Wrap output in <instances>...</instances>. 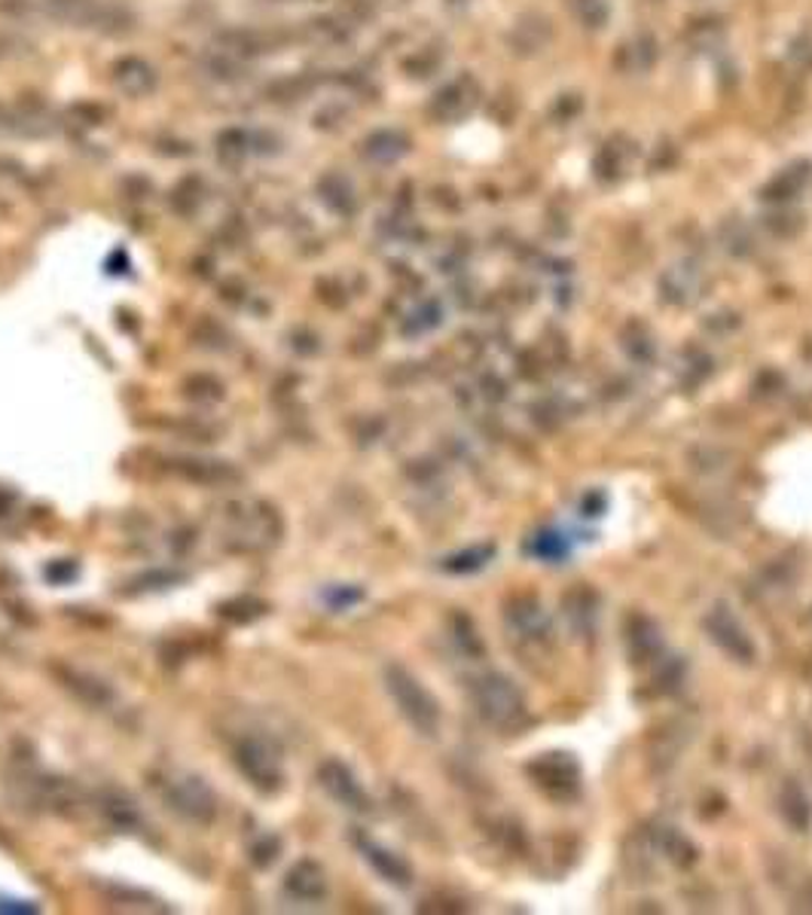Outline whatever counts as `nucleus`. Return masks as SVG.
Returning a JSON list of instances; mask_svg holds the SVG:
<instances>
[{"label": "nucleus", "mask_w": 812, "mask_h": 915, "mask_svg": "<svg viewBox=\"0 0 812 915\" xmlns=\"http://www.w3.org/2000/svg\"><path fill=\"white\" fill-rule=\"evenodd\" d=\"M385 687L392 693L394 705L404 714L409 726L421 735H437L440 730V705L437 699L419 680L413 678L404 666H388L385 668Z\"/></svg>", "instance_id": "2"}, {"label": "nucleus", "mask_w": 812, "mask_h": 915, "mask_svg": "<svg viewBox=\"0 0 812 915\" xmlns=\"http://www.w3.org/2000/svg\"><path fill=\"white\" fill-rule=\"evenodd\" d=\"M217 49H224L226 56L241 58V61H251L272 49V37L257 29H229L217 37Z\"/></svg>", "instance_id": "10"}, {"label": "nucleus", "mask_w": 812, "mask_h": 915, "mask_svg": "<svg viewBox=\"0 0 812 915\" xmlns=\"http://www.w3.org/2000/svg\"><path fill=\"white\" fill-rule=\"evenodd\" d=\"M474 699L480 718L501 733H517L529 723V708H526V699L517 690V684L498 671H489L476 680Z\"/></svg>", "instance_id": "1"}, {"label": "nucleus", "mask_w": 812, "mask_h": 915, "mask_svg": "<svg viewBox=\"0 0 812 915\" xmlns=\"http://www.w3.org/2000/svg\"><path fill=\"white\" fill-rule=\"evenodd\" d=\"M550 41V22L541 19V15H526L522 22H517V31H514V46L517 53H538L544 49V43Z\"/></svg>", "instance_id": "17"}, {"label": "nucleus", "mask_w": 812, "mask_h": 915, "mask_svg": "<svg viewBox=\"0 0 812 915\" xmlns=\"http://www.w3.org/2000/svg\"><path fill=\"white\" fill-rule=\"evenodd\" d=\"M620 168H623L620 147H617V144L602 147V152L596 156V171H599V178H617V174H620Z\"/></svg>", "instance_id": "24"}, {"label": "nucleus", "mask_w": 812, "mask_h": 915, "mask_svg": "<svg viewBox=\"0 0 812 915\" xmlns=\"http://www.w3.org/2000/svg\"><path fill=\"white\" fill-rule=\"evenodd\" d=\"M807 181H810V166H807V162H794V166L782 168V171L767 183V190L760 195H764L767 202H791V199H798V193L807 187Z\"/></svg>", "instance_id": "13"}, {"label": "nucleus", "mask_w": 812, "mask_h": 915, "mask_svg": "<svg viewBox=\"0 0 812 915\" xmlns=\"http://www.w3.org/2000/svg\"><path fill=\"white\" fill-rule=\"evenodd\" d=\"M782 812H785V818L791 821L798 831H807V827H810L812 805H810V800H807V793L800 791L794 781H788V784H785Z\"/></svg>", "instance_id": "19"}, {"label": "nucleus", "mask_w": 812, "mask_h": 915, "mask_svg": "<svg viewBox=\"0 0 812 915\" xmlns=\"http://www.w3.org/2000/svg\"><path fill=\"white\" fill-rule=\"evenodd\" d=\"M510 623L517 625L526 639H544L546 635V617L544 610L534 605L532 598H519L517 608L510 610Z\"/></svg>", "instance_id": "16"}, {"label": "nucleus", "mask_w": 812, "mask_h": 915, "mask_svg": "<svg viewBox=\"0 0 812 915\" xmlns=\"http://www.w3.org/2000/svg\"><path fill=\"white\" fill-rule=\"evenodd\" d=\"M791 61H798V65H803V68H810L812 65V34L807 31V34H800L798 41L791 43Z\"/></svg>", "instance_id": "25"}, {"label": "nucleus", "mask_w": 812, "mask_h": 915, "mask_svg": "<svg viewBox=\"0 0 812 915\" xmlns=\"http://www.w3.org/2000/svg\"><path fill=\"white\" fill-rule=\"evenodd\" d=\"M49 132H53V123L41 108L0 104V138H46Z\"/></svg>", "instance_id": "7"}, {"label": "nucleus", "mask_w": 812, "mask_h": 915, "mask_svg": "<svg viewBox=\"0 0 812 915\" xmlns=\"http://www.w3.org/2000/svg\"><path fill=\"white\" fill-rule=\"evenodd\" d=\"M706 629H709V639L721 647V651L740 659V663H752L755 659V644L752 639L745 635V629L740 625V620L733 617V610L728 605H718L712 608V613L706 617Z\"/></svg>", "instance_id": "3"}, {"label": "nucleus", "mask_w": 812, "mask_h": 915, "mask_svg": "<svg viewBox=\"0 0 812 915\" xmlns=\"http://www.w3.org/2000/svg\"><path fill=\"white\" fill-rule=\"evenodd\" d=\"M205 74H208L211 80H217V83H238L245 77V61L226 56L224 49L214 46L208 56H205Z\"/></svg>", "instance_id": "18"}, {"label": "nucleus", "mask_w": 812, "mask_h": 915, "mask_svg": "<svg viewBox=\"0 0 812 915\" xmlns=\"http://www.w3.org/2000/svg\"><path fill=\"white\" fill-rule=\"evenodd\" d=\"M272 3H291V0H272Z\"/></svg>", "instance_id": "26"}, {"label": "nucleus", "mask_w": 812, "mask_h": 915, "mask_svg": "<svg viewBox=\"0 0 812 915\" xmlns=\"http://www.w3.org/2000/svg\"><path fill=\"white\" fill-rule=\"evenodd\" d=\"M409 152V138L401 128H376L361 140V156L370 166H394Z\"/></svg>", "instance_id": "8"}, {"label": "nucleus", "mask_w": 812, "mask_h": 915, "mask_svg": "<svg viewBox=\"0 0 812 915\" xmlns=\"http://www.w3.org/2000/svg\"><path fill=\"white\" fill-rule=\"evenodd\" d=\"M366 860L376 867L379 873L385 876L388 882H397V885H406L409 882V870H406V863L397 855H392V851H382V848L370 846L366 848Z\"/></svg>", "instance_id": "20"}, {"label": "nucleus", "mask_w": 812, "mask_h": 915, "mask_svg": "<svg viewBox=\"0 0 812 915\" xmlns=\"http://www.w3.org/2000/svg\"><path fill=\"white\" fill-rule=\"evenodd\" d=\"M318 195H322V202L327 208L334 211V214H342V217H349V214H354V208H358V193H354V187H351V181L346 174H337V171L324 174L322 181H318Z\"/></svg>", "instance_id": "12"}, {"label": "nucleus", "mask_w": 812, "mask_h": 915, "mask_svg": "<svg viewBox=\"0 0 812 915\" xmlns=\"http://www.w3.org/2000/svg\"><path fill=\"white\" fill-rule=\"evenodd\" d=\"M657 58V43L651 34H635L623 49H620V65L630 70V74H644L651 70Z\"/></svg>", "instance_id": "15"}, {"label": "nucleus", "mask_w": 812, "mask_h": 915, "mask_svg": "<svg viewBox=\"0 0 812 915\" xmlns=\"http://www.w3.org/2000/svg\"><path fill=\"white\" fill-rule=\"evenodd\" d=\"M529 772L538 781V788H544L550 797H572L580 784L577 762L565 754H546L529 766Z\"/></svg>", "instance_id": "4"}, {"label": "nucleus", "mask_w": 812, "mask_h": 915, "mask_svg": "<svg viewBox=\"0 0 812 915\" xmlns=\"http://www.w3.org/2000/svg\"><path fill=\"white\" fill-rule=\"evenodd\" d=\"M476 95L480 92L471 77H455L431 98V116L440 123H462L476 108Z\"/></svg>", "instance_id": "6"}, {"label": "nucleus", "mask_w": 812, "mask_h": 915, "mask_svg": "<svg viewBox=\"0 0 812 915\" xmlns=\"http://www.w3.org/2000/svg\"><path fill=\"white\" fill-rule=\"evenodd\" d=\"M111 83L120 95L147 98L156 92V86H159V74H156V68L147 61V58L123 56L113 61Z\"/></svg>", "instance_id": "5"}, {"label": "nucleus", "mask_w": 812, "mask_h": 915, "mask_svg": "<svg viewBox=\"0 0 812 915\" xmlns=\"http://www.w3.org/2000/svg\"><path fill=\"white\" fill-rule=\"evenodd\" d=\"M322 784L330 791V797L339 800L346 809H354V812H364L366 809V793L361 791V784L354 781V776H351L342 762H327V766H324Z\"/></svg>", "instance_id": "9"}, {"label": "nucleus", "mask_w": 812, "mask_h": 915, "mask_svg": "<svg viewBox=\"0 0 812 915\" xmlns=\"http://www.w3.org/2000/svg\"><path fill=\"white\" fill-rule=\"evenodd\" d=\"M306 34L312 43H322V46H334V43H342L349 37L346 25L334 19V15H322V19H312L306 25Z\"/></svg>", "instance_id": "21"}, {"label": "nucleus", "mask_w": 812, "mask_h": 915, "mask_svg": "<svg viewBox=\"0 0 812 915\" xmlns=\"http://www.w3.org/2000/svg\"><path fill=\"white\" fill-rule=\"evenodd\" d=\"M214 147H217L221 162H226V166H241L251 152H257V144H253V135L248 128H226L217 135Z\"/></svg>", "instance_id": "14"}, {"label": "nucleus", "mask_w": 812, "mask_h": 915, "mask_svg": "<svg viewBox=\"0 0 812 915\" xmlns=\"http://www.w3.org/2000/svg\"><path fill=\"white\" fill-rule=\"evenodd\" d=\"M659 843H663V851L669 855V860H675L678 867H687L693 860V846L673 827H666V833H659Z\"/></svg>", "instance_id": "23"}, {"label": "nucleus", "mask_w": 812, "mask_h": 915, "mask_svg": "<svg viewBox=\"0 0 812 915\" xmlns=\"http://www.w3.org/2000/svg\"><path fill=\"white\" fill-rule=\"evenodd\" d=\"M572 10L580 19V25H587V29H605L611 19L608 0H572Z\"/></svg>", "instance_id": "22"}, {"label": "nucleus", "mask_w": 812, "mask_h": 915, "mask_svg": "<svg viewBox=\"0 0 812 915\" xmlns=\"http://www.w3.org/2000/svg\"><path fill=\"white\" fill-rule=\"evenodd\" d=\"M702 291V272L693 263H681L673 266L666 275H663V296L669 303L687 305L693 303Z\"/></svg>", "instance_id": "11"}]
</instances>
